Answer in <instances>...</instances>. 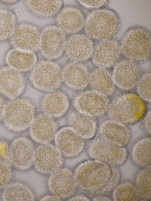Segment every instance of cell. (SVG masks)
<instances>
[{
    "mask_svg": "<svg viewBox=\"0 0 151 201\" xmlns=\"http://www.w3.org/2000/svg\"><path fill=\"white\" fill-rule=\"evenodd\" d=\"M111 173L110 165L93 159L79 164L73 174L77 187L85 193L93 194L99 193L106 185Z\"/></svg>",
    "mask_w": 151,
    "mask_h": 201,
    "instance_id": "cell-1",
    "label": "cell"
},
{
    "mask_svg": "<svg viewBox=\"0 0 151 201\" xmlns=\"http://www.w3.org/2000/svg\"><path fill=\"white\" fill-rule=\"evenodd\" d=\"M146 110L144 100L138 95L126 93L119 95L111 103L108 112L111 119L130 125L138 122Z\"/></svg>",
    "mask_w": 151,
    "mask_h": 201,
    "instance_id": "cell-2",
    "label": "cell"
},
{
    "mask_svg": "<svg viewBox=\"0 0 151 201\" xmlns=\"http://www.w3.org/2000/svg\"><path fill=\"white\" fill-rule=\"evenodd\" d=\"M35 114V106L30 100L16 98L5 104L2 120L8 129L15 132L22 131L30 127Z\"/></svg>",
    "mask_w": 151,
    "mask_h": 201,
    "instance_id": "cell-3",
    "label": "cell"
},
{
    "mask_svg": "<svg viewBox=\"0 0 151 201\" xmlns=\"http://www.w3.org/2000/svg\"><path fill=\"white\" fill-rule=\"evenodd\" d=\"M119 25L118 17L114 11L102 9L91 12L85 20L84 27L88 36L101 40L109 39L116 34Z\"/></svg>",
    "mask_w": 151,
    "mask_h": 201,
    "instance_id": "cell-4",
    "label": "cell"
},
{
    "mask_svg": "<svg viewBox=\"0 0 151 201\" xmlns=\"http://www.w3.org/2000/svg\"><path fill=\"white\" fill-rule=\"evenodd\" d=\"M121 51L129 60L142 61L148 59L151 53V36L148 31L142 28L128 30L123 37Z\"/></svg>",
    "mask_w": 151,
    "mask_h": 201,
    "instance_id": "cell-5",
    "label": "cell"
},
{
    "mask_svg": "<svg viewBox=\"0 0 151 201\" xmlns=\"http://www.w3.org/2000/svg\"><path fill=\"white\" fill-rule=\"evenodd\" d=\"M30 78L37 88L44 91L52 92L58 89L62 83V70L54 62L42 61L33 67Z\"/></svg>",
    "mask_w": 151,
    "mask_h": 201,
    "instance_id": "cell-6",
    "label": "cell"
},
{
    "mask_svg": "<svg viewBox=\"0 0 151 201\" xmlns=\"http://www.w3.org/2000/svg\"><path fill=\"white\" fill-rule=\"evenodd\" d=\"M110 104L108 95L93 90L80 93L73 102L78 112L94 119L103 116L108 112Z\"/></svg>",
    "mask_w": 151,
    "mask_h": 201,
    "instance_id": "cell-7",
    "label": "cell"
},
{
    "mask_svg": "<svg viewBox=\"0 0 151 201\" xmlns=\"http://www.w3.org/2000/svg\"><path fill=\"white\" fill-rule=\"evenodd\" d=\"M88 152L93 159L104 162L110 166L123 164L127 157L125 147L118 146L102 137L93 140L90 144Z\"/></svg>",
    "mask_w": 151,
    "mask_h": 201,
    "instance_id": "cell-8",
    "label": "cell"
},
{
    "mask_svg": "<svg viewBox=\"0 0 151 201\" xmlns=\"http://www.w3.org/2000/svg\"><path fill=\"white\" fill-rule=\"evenodd\" d=\"M65 33L58 27L49 26L40 33L39 50L46 59L54 60L60 57L65 51Z\"/></svg>",
    "mask_w": 151,
    "mask_h": 201,
    "instance_id": "cell-9",
    "label": "cell"
},
{
    "mask_svg": "<svg viewBox=\"0 0 151 201\" xmlns=\"http://www.w3.org/2000/svg\"><path fill=\"white\" fill-rule=\"evenodd\" d=\"M63 163L62 155L52 144H42L35 150L33 164L42 173L52 174L60 169Z\"/></svg>",
    "mask_w": 151,
    "mask_h": 201,
    "instance_id": "cell-10",
    "label": "cell"
},
{
    "mask_svg": "<svg viewBox=\"0 0 151 201\" xmlns=\"http://www.w3.org/2000/svg\"><path fill=\"white\" fill-rule=\"evenodd\" d=\"M54 138L55 146L61 154L66 157L77 156L85 147V139L70 126L61 128Z\"/></svg>",
    "mask_w": 151,
    "mask_h": 201,
    "instance_id": "cell-11",
    "label": "cell"
},
{
    "mask_svg": "<svg viewBox=\"0 0 151 201\" xmlns=\"http://www.w3.org/2000/svg\"><path fill=\"white\" fill-rule=\"evenodd\" d=\"M35 150L30 140L25 137H18L9 146L8 159L17 169H27L33 164Z\"/></svg>",
    "mask_w": 151,
    "mask_h": 201,
    "instance_id": "cell-12",
    "label": "cell"
},
{
    "mask_svg": "<svg viewBox=\"0 0 151 201\" xmlns=\"http://www.w3.org/2000/svg\"><path fill=\"white\" fill-rule=\"evenodd\" d=\"M115 84L120 89L131 90L136 86L141 77L139 68L133 61L125 60L116 64L113 72Z\"/></svg>",
    "mask_w": 151,
    "mask_h": 201,
    "instance_id": "cell-13",
    "label": "cell"
},
{
    "mask_svg": "<svg viewBox=\"0 0 151 201\" xmlns=\"http://www.w3.org/2000/svg\"><path fill=\"white\" fill-rule=\"evenodd\" d=\"M40 33L35 26L22 23L17 26L10 37L14 48H19L33 52L39 49Z\"/></svg>",
    "mask_w": 151,
    "mask_h": 201,
    "instance_id": "cell-14",
    "label": "cell"
},
{
    "mask_svg": "<svg viewBox=\"0 0 151 201\" xmlns=\"http://www.w3.org/2000/svg\"><path fill=\"white\" fill-rule=\"evenodd\" d=\"M48 185L51 193L61 199L71 196L77 187L74 174L67 168L60 169L51 174Z\"/></svg>",
    "mask_w": 151,
    "mask_h": 201,
    "instance_id": "cell-15",
    "label": "cell"
},
{
    "mask_svg": "<svg viewBox=\"0 0 151 201\" xmlns=\"http://www.w3.org/2000/svg\"><path fill=\"white\" fill-rule=\"evenodd\" d=\"M93 43L87 34H75L66 40L65 49L67 56L75 62L86 61L92 55Z\"/></svg>",
    "mask_w": 151,
    "mask_h": 201,
    "instance_id": "cell-16",
    "label": "cell"
},
{
    "mask_svg": "<svg viewBox=\"0 0 151 201\" xmlns=\"http://www.w3.org/2000/svg\"><path fill=\"white\" fill-rule=\"evenodd\" d=\"M23 75L9 66L0 69V92L11 99L16 98L23 92L25 86Z\"/></svg>",
    "mask_w": 151,
    "mask_h": 201,
    "instance_id": "cell-17",
    "label": "cell"
},
{
    "mask_svg": "<svg viewBox=\"0 0 151 201\" xmlns=\"http://www.w3.org/2000/svg\"><path fill=\"white\" fill-rule=\"evenodd\" d=\"M120 52L119 47L115 41L109 39L99 40L94 47L92 62L100 68L109 67L117 62Z\"/></svg>",
    "mask_w": 151,
    "mask_h": 201,
    "instance_id": "cell-18",
    "label": "cell"
},
{
    "mask_svg": "<svg viewBox=\"0 0 151 201\" xmlns=\"http://www.w3.org/2000/svg\"><path fill=\"white\" fill-rule=\"evenodd\" d=\"M100 132L103 139L120 147L127 146L132 139L131 131L126 125L112 119L104 122Z\"/></svg>",
    "mask_w": 151,
    "mask_h": 201,
    "instance_id": "cell-19",
    "label": "cell"
},
{
    "mask_svg": "<svg viewBox=\"0 0 151 201\" xmlns=\"http://www.w3.org/2000/svg\"><path fill=\"white\" fill-rule=\"evenodd\" d=\"M29 127L32 139L42 144L48 143L52 141L58 129L53 118L44 114L35 117Z\"/></svg>",
    "mask_w": 151,
    "mask_h": 201,
    "instance_id": "cell-20",
    "label": "cell"
},
{
    "mask_svg": "<svg viewBox=\"0 0 151 201\" xmlns=\"http://www.w3.org/2000/svg\"><path fill=\"white\" fill-rule=\"evenodd\" d=\"M90 73L83 64L73 62L66 65L62 70L63 81L75 90L85 88L89 83Z\"/></svg>",
    "mask_w": 151,
    "mask_h": 201,
    "instance_id": "cell-21",
    "label": "cell"
},
{
    "mask_svg": "<svg viewBox=\"0 0 151 201\" xmlns=\"http://www.w3.org/2000/svg\"><path fill=\"white\" fill-rule=\"evenodd\" d=\"M40 104L44 114L54 118L60 117L65 113L68 108L69 103L64 92L55 90L45 95Z\"/></svg>",
    "mask_w": 151,
    "mask_h": 201,
    "instance_id": "cell-22",
    "label": "cell"
},
{
    "mask_svg": "<svg viewBox=\"0 0 151 201\" xmlns=\"http://www.w3.org/2000/svg\"><path fill=\"white\" fill-rule=\"evenodd\" d=\"M56 22L58 27L65 33L75 34L84 26L85 20L80 10L73 7L63 9L58 14Z\"/></svg>",
    "mask_w": 151,
    "mask_h": 201,
    "instance_id": "cell-23",
    "label": "cell"
},
{
    "mask_svg": "<svg viewBox=\"0 0 151 201\" xmlns=\"http://www.w3.org/2000/svg\"><path fill=\"white\" fill-rule=\"evenodd\" d=\"M6 60L9 66L19 72L29 70L35 65L37 57L34 52L14 48L7 53Z\"/></svg>",
    "mask_w": 151,
    "mask_h": 201,
    "instance_id": "cell-24",
    "label": "cell"
},
{
    "mask_svg": "<svg viewBox=\"0 0 151 201\" xmlns=\"http://www.w3.org/2000/svg\"><path fill=\"white\" fill-rule=\"evenodd\" d=\"M68 123L84 139H90L95 135L96 123L94 119L78 112H73L69 114Z\"/></svg>",
    "mask_w": 151,
    "mask_h": 201,
    "instance_id": "cell-25",
    "label": "cell"
},
{
    "mask_svg": "<svg viewBox=\"0 0 151 201\" xmlns=\"http://www.w3.org/2000/svg\"><path fill=\"white\" fill-rule=\"evenodd\" d=\"M89 83L93 90L107 95L111 94L114 89L112 77L104 68H99L90 74Z\"/></svg>",
    "mask_w": 151,
    "mask_h": 201,
    "instance_id": "cell-26",
    "label": "cell"
},
{
    "mask_svg": "<svg viewBox=\"0 0 151 201\" xmlns=\"http://www.w3.org/2000/svg\"><path fill=\"white\" fill-rule=\"evenodd\" d=\"M25 4L34 15L46 18L58 13L62 7V1L61 0H26Z\"/></svg>",
    "mask_w": 151,
    "mask_h": 201,
    "instance_id": "cell-27",
    "label": "cell"
},
{
    "mask_svg": "<svg viewBox=\"0 0 151 201\" xmlns=\"http://www.w3.org/2000/svg\"><path fill=\"white\" fill-rule=\"evenodd\" d=\"M4 201H33L35 196L30 189L26 184L19 182L8 184L2 195Z\"/></svg>",
    "mask_w": 151,
    "mask_h": 201,
    "instance_id": "cell-28",
    "label": "cell"
},
{
    "mask_svg": "<svg viewBox=\"0 0 151 201\" xmlns=\"http://www.w3.org/2000/svg\"><path fill=\"white\" fill-rule=\"evenodd\" d=\"M133 161L139 166H151V139L145 137L139 140L134 146L131 153Z\"/></svg>",
    "mask_w": 151,
    "mask_h": 201,
    "instance_id": "cell-29",
    "label": "cell"
},
{
    "mask_svg": "<svg viewBox=\"0 0 151 201\" xmlns=\"http://www.w3.org/2000/svg\"><path fill=\"white\" fill-rule=\"evenodd\" d=\"M16 26V19L14 13L9 9H0V41L10 38Z\"/></svg>",
    "mask_w": 151,
    "mask_h": 201,
    "instance_id": "cell-30",
    "label": "cell"
},
{
    "mask_svg": "<svg viewBox=\"0 0 151 201\" xmlns=\"http://www.w3.org/2000/svg\"><path fill=\"white\" fill-rule=\"evenodd\" d=\"M113 195L115 201H137L140 198L136 185L127 181L117 185L114 189Z\"/></svg>",
    "mask_w": 151,
    "mask_h": 201,
    "instance_id": "cell-31",
    "label": "cell"
},
{
    "mask_svg": "<svg viewBox=\"0 0 151 201\" xmlns=\"http://www.w3.org/2000/svg\"><path fill=\"white\" fill-rule=\"evenodd\" d=\"M151 166L140 170L136 177V186L140 198L145 200L151 198Z\"/></svg>",
    "mask_w": 151,
    "mask_h": 201,
    "instance_id": "cell-32",
    "label": "cell"
},
{
    "mask_svg": "<svg viewBox=\"0 0 151 201\" xmlns=\"http://www.w3.org/2000/svg\"><path fill=\"white\" fill-rule=\"evenodd\" d=\"M151 73L148 72L140 77L137 85L139 96L143 100L151 101Z\"/></svg>",
    "mask_w": 151,
    "mask_h": 201,
    "instance_id": "cell-33",
    "label": "cell"
},
{
    "mask_svg": "<svg viewBox=\"0 0 151 201\" xmlns=\"http://www.w3.org/2000/svg\"><path fill=\"white\" fill-rule=\"evenodd\" d=\"M12 176L11 164L5 160L0 159V190L9 184Z\"/></svg>",
    "mask_w": 151,
    "mask_h": 201,
    "instance_id": "cell-34",
    "label": "cell"
},
{
    "mask_svg": "<svg viewBox=\"0 0 151 201\" xmlns=\"http://www.w3.org/2000/svg\"><path fill=\"white\" fill-rule=\"evenodd\" d=\"M111 167L112 171L111 177L106 185L99 193L108 192L117 186L120 179L119 171L115 167Z\"/></svg>",
    "mask_w": 151,
    "mask_h": 201,
    "instance_id": "cell-35",
    "label": "cell"
},
{
    "mask_svg": "<svg viewBox=\"0 0 151 201\" xmlns=\"http://www.w3.org/2000/svg\"><path fill=\"white\" fill-rule=\"evenodd\" d=\"M83 6L89 9H97L104 5L106 0H79Z\"/></svg>",
    "mask_w": 151,
    "mask_h": 201,
    "instance_id": "cell-36",
    "label": "cell"
},
{
    "mask_svg": "<svg viewBox=\"0 0 151 201\" xmlns=\"http://www.w3.org/2000/svg\"><path fill=\"white\" fill-rule=\"evenodd\" d=\"M9 147L8 143L4 141H0V159H8Z\"/></svg>",
    "mask_w": 151,
    "mask_h": 201,
    "instance_id": "cell-37",
    "label": "cell"
},
{
    "mask_svg": "<svg viewBox=\"0 0 151 201\" xmlns=\"http://www.w3.org/2000/svg\"><path fill=\"white\" fill-rule=\"evenodd\" d=\"M144 127L147 132L151 133V111H148L144 117L143 121Z\"/></svg>",
    "mask_w": 151,
    "mask_h": 201,
    "instance_id": "cell-38",
    "label": "cell"
},
{
    "mask_svg": "<svg viewBox=\"0 0 151 201\" xmlns=\"http://www.w3.org/2000/svg\"><path fill=\"white\" fill-rule=\"evenodd\" d=\"M61 199L55 195L47 196L41 199L40 201H61Z\"/></svg>",
    "mask_w": 151,
    "mask_h": 201,
    "instance_id": "cell-39",
    "label": "cell"
},
{
    "mask_svg": "<svg viewBox=\"0 0 151 201\" xmlns=\"http://www.w3.org/2000/svg\"><path fill=\"white\" fill-rule=\"evenodd\" d=\"M69 201H90L87 197L82 195H77L70 199Z\"/></svg>",
    "mask_w": 151,
    "mask_h": 201,
    "instance_id": "cell-40",
    "label": "cell"
},
{
    "mask_svg": "<svg viewBox=\"0 0 151 201\" xmlns=\"http://www.w3.org/2000/svg\"><path fill=\"white\" fill-rule=\"evenodd\" d=\"M93 200L94 201H111L112 200L109 197L104 196H97L95 197L93 199Z\"/></svg>",
    "mask_w": 151,
    "mask_h": 201,
    "instance_id": "cell-41",
    "label": "cell"
},
{
    "mask_svg": "<svg viewBox=\"0 0 151 201\" xmlns=\"http://www.w3.org/2000/svg\"><path fill=\"white\" fill-rule=\"evenodd\" d=\"M4 105V100L0 95V121L3 118Z\"/></svg>",
    "mask_w": 151,
    "mask_h": 201,
    "instance_id": "cell-42",
    "label": "cell"
}]
</instances>
